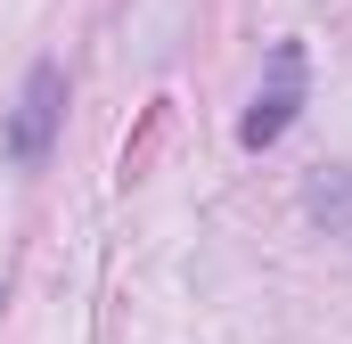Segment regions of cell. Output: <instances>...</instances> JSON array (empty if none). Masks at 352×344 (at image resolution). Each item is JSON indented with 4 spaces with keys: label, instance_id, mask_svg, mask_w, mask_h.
<instances>
[{
    "label": "cell",
    "instance_id": "cell-1",
    "mask_svg": "<svg viewBox=\"0 0 352 344\" xmlns=\"http://www.w3.org/2000/svg\"><path fill=\"white\" fill-rule=\"evenodd\" d=\"M295 107H303V50H295V41H278V50H270V90H254V107H246L238 140H246V148H270V140L295 123Z\"/></svg>",
    "mask_w": 352,
    "mask_h": 344
},
{
    "label": "cell",
    "instance_id": "cell-2",
    "mask_svg": "<svg viewBox=\"0 0 352 344\" xmlns=\"http://www.w3.org/2000/svg\"><path fill=\"white\" fill-rule=\"evenodd\" d=\"M50 115H58V66H41L25 90V115H16V156H41L50 148Z\"/></svg>",
    "mask_w": 352,
    "mask_h": 344
}]
</instances>
